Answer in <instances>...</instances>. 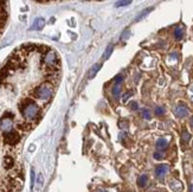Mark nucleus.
Returning a JSON list of instances; mask_svg holds the SVG:
<instances>
[{
    "label": "nucleus",
    "instance_id": "15",
    "mask_svg": "<svg viewBox=\"0 0 193 192\" xmlns=\"http://www.w3.org/2000/svg\"><path fill=\"white\" fill-rule=\"evenodd\" d=\"M8 75H9V70L6 68V66H4V68L0 70V83H3L4 80L7 77Z\"/></svg>",
    "mask_w": 193,
    "mask_h": 192
},
{
    "label": "nucleus",
    "instance_id": "28",
    "mask_svg": "<svg viewBox=\"0 0 193 192\" xmlns=\"http://www.w3.org/2000/svg\"><path fill=\"white\" fill-rule=\"evenodd\" d=\"M33 185H34V171L32 170L31 171V189H33Z\"/></svg>",
    "mask_w": 193,
    "mask_h": 192
},
{
    "label": "nucleus",
    "instance_id": "1",
    "mask_svg": "<svg viewBox=\"0 0 193 192\" xmlns=\"http://www.w3.org/2000/svg\"><path fill=\"white\" fill-rule=\"evenodd\" d=\"M19 108H20V110L23 113V116L27 121L37 120L38 116H39V107H38L37 103L34 101H32L31 99H26V100L22 101L19 103Z\"/></svg>",
    "mask_w": 193,
    "mask_h": 192
},
{
    "label": "nucleus",
    "instance_id": "9",
    "mask_svg": "<svg viewBox=\"0 0 193 192\" xmlns=\"http://www.w3.org/2000/svg\"><path fill=\"white\" fill-rule=\"evenodd\" d=\"M169 186H171V189L174 192H181L182 191V184L180 183L179 180H177V179H173L169 183Z\"/></svg>",
    "mask_w": 193,
    "mask_h": 192
},
{
    "label": "nucleus",
    "instance_id": "4",
    "mask_svg": "<svg viewBox=\"0 0 193 192\" xmlns=\"http://www.w3.org/2000/svg\"><path fill=\"white\" fill-rule=\"evenodd\" d=\"M4 141H5L6 145L14 146L20 141V135H19L18 132H16V130H12L9 133H5L4 134Z\"/></svg>",
    "mask_w": 193,
    "mask_h": 192
},
{
    "label": "nucleus",
    "instance_id": "24",
    "mask_svg": "<svg viewBox=\"0 0 193 192\" xmlns=\"http://www.w3.org/2000/svg\"><path fill=\"white\" fill-rule=\"evenodd\" d=\"M37 185H38V187H42V185H43V176L42 174L37 177Z\"/></svg>",
    "mask_w": 193,
    "mask_h": 192
},
{
    "label": "nucleus",
    "instance_id": "3",
    "mask_svg": "<svg viewBox=\"0 0 193 192\" xmlns=\"http://www.w3.org/2000/svg\"><path fill=\"white\" fill-rule=\"evenodd\" d=\"M52 87H50L49 83H43L40 85H38L37 88L33 89V91L30 93L31 96H33L34 99H39V100H49L52 96Z\"/></svg>",
    "mask_w": 193,
    "mask_h": 192
},
{
    "label": "nucleus",
    "instance_id": "8",
    "mask_svg": "<svg viewBox=\"0 0 193 192\" xmlns=\"http://www.w3.org/2000/svg\"><path fill=\"white\" fill-rule=\"evenodd\" d=\"M44 25H45V20H44V19L43 18H37V19H34V22H33L32 26L30 27V30L40 31L42 28L44 27Z\"/></svg>",
    "mask_w": 193,
    "mask_h": 192
},
{
    "label": "nucleus",
    "instance_id": "10",
    "mask_svg": "<svg viewBox=\"0 0 193 192\" xmlns=\"http://www.w3.org/2000/svg\"><path fill=\"white\" fill-rule=\"evenodd\" d=\"M168 146V140L166 138H160L157 141V148L159 149H165Z\"/></svg>",
    "mask_w": 193,
    "mask_h": 192
},
{
    "label": "nucleus",
    "instance_id": "14",
    "mask_svg": "<svg viewBox=\"0 0 193 192\" xmlns=\"http://www.w3.org/2000/svg\"><path fill=\"white\" fill-rule=\"evenodd\" d=\"M147 181H148V176L147 174H142L138 179V185L140 187H144V186H146V184H147Z\"/></svg>",
    "mask_w": 193,
    "mask_h": 192
},
{
    "label": "nucleus",
    "instance_id": "16",
    "mask_svg": "<svg viewBox=\"0 0 193 192\" xmlns=\"http://www.w3.org/2000/svg\"><path fill=\"white\" fill-rule=\"evenodd\" d=\"M153 8H154V7H149V8H146V9H144L143 12H141V13H140V14H139V16L136 17V19H135V22H139V20H141V19L146 17V16H147V14H148L149 12H150V11H153Z\"/></svg>",
    "mask_w": 193,
    "mask_h": 192
},
{
    "label": "nucleus",
    "instance_id": "2",
    "mask_svg": "<svg viewBox=\"0 0 193 192\" xmlns=\"http://www.w3.org/2000/svg\"><path fill=\"white\" fill-rule=\"evenodd\" d=\"M42 61L45 65V69H46V74L49 72H57L59 68V59L58 57H57L56 52L52 51V50H49L46 51L43 56H42Z\"/></svg>",
    "mask_w": 193,
    "mask_h": 192
},
{
    "label": "nucleus",
    "instance_id": "26",
    "mask_svg": "<svg viewBox=\"0 0 193 192\" xmlns=\"http://www.w3.org/2000/svg\"><path fill=\"white\" fill-rule=\"evenodd\" d=\"M153 157H154V159L160 160V159H162V158H163V154H161V153H159V152H155V153L153 154Z\"/></svg>",
    "mask_w": 193,
    "mask_h": 192
},
{
    "label": "nucleus",
    "instance_id": "19",
    "mask_svg": "<svg viewBox=\"0 0 193 192\" xmlns=\"http://www.w3.org/2000/svg\"><path fill=\"white\" fill-rule=\"evenodd\" d=\"M181 139H182V141H184V142H188L190 139H191V134H190L187 130H182Z\"/></svg>",
    "mask_w": 193,
    "mask_h": 192
},
{
    "label": "nucleus",
    "instance_id": "25",
    "mask_svg": "<svg viewBox=\"0 0 193 192\" xmlns=\"http://www.w3.org/2000/svg\"><path fill=\"white\" fill-rule=\"evenodd\" d=\"M122 80H123V75H116V76H115V78H114V81L116 83H119V84L122 82Z\"/></svg>",
    "mask_w": 193,
    "mask_h": 192
},
{
    "label": "nucleus",
    "instance_id": "12",
    "mask_svg": "<svg viewBox=\"0 0 193 192\" xmlns=\"http://www.w3.org/2000/svg\"><path fill=\"white\" fill-rule=\"evenodd\" d=\"M120 91H121V84L115 83V85L113 87V90H111V94L116 100L120 97Z\"/></svg>",
    "mask_w": 193,
    "mask_h": 192
},
{
    "label": "nucleus",
    "instance_id": "5",
    "mask_svg": "<svg viewBox=\"0 0 193 192\" xmlns=\"http://www.w3.org/2000/svg\"><path fill=\"white\" fill-rule=\"evenodd\" d=\"M0 129L1 132L5 134V133H9L13 130V121L12 119H7V118H1L0 120Z\"/></svg>",
    "mask_w": 193,
    "mask_h": 192
},
{
    "label": "nucleus",
    "instance_id": "7",
    "mask_svg": "<svg viewBox=\"0 0 193 192\" xmlns=\"http://www.w3.org/2000/svg\"><path fill=\"white\" fill-rule=\"evenodd\" d=\"M174 113L177 115V118H179V119L186 118L187 115H188V108L186 107V105H184V104H179L178 107L175 108Z\"/></svg>",
    "mask_w": 193,
    "mask_h": 192
},
{
    "label": "nucleus",
    "instance_id": "18",
    "mask_svg": "<svg viewBox=\"0 0 193 192\" xmlns=\"http://www.w3.org/2000/svg\"><path fill=\"white\" fill-rule=\"evenodd\" d=\"M141 114H142V118L143 119H146V120H149L152 118V115H150V112L147 109V108H143L141 110Z\"/></svg>",
    "mask_w": 193,
    "mask_h": 192
},
{
    "label": "nucleus",
    "instance_id": "27",
    "mask_svg": "<svg viewBox=\"0 0 193 192\" xmlns=\"http://www.w3.org/2000/svg\"><path fill=\"white\" fill-rule=\"evenodd\" d=\"M129 34H130L129 30H126V31L123 32V34H122V37H121V39H127V38L129 37Z\"/></svg>",
    "mask_w": 193,
    "mask_h": 192
},
{
    "label": "nucleus",
    "instance_id": "30",
    "mask_svg": "<svg viewBox=\"0 0 193 192\" xmlns=\"http://www.w3.org/2000/svg\"><path fill=\"white\" fill-rule=\"evenodd\" d=\"M97 192H104V191H97Z\"/></svg>",
    "mask_w": 193,
    "mask_h": 192
},
{
    "label": "nucleus",
    "instance_id": "21",
    "mask_svg": "<svg viewBox=\"0 0 193 192\" xmlns=\"http://www.w3.org/2000/svg\"><path fill=\"white\" fill-rule=\"evenodd\" d=\"M155 114L158 115V116H162V115L165 114V108H163V107H157L155 108Z\"/></svg>",
    "mask_w": 193,
    "mask_h": 192
},
{
    "label": "nucleus",
    "instance_id": "20",
    "mask_svg": "<svg viewBox=\"0 0 193 192\" xmlns=\"http://www.w3.org/2000/svg\"><path fill=\"white\" fill-rule=\"evenodd\" d=\"M130 4H132L130 0H126V1H116V3H115V6H116V7H123V6H128Z\"/></svg>",
    "mask_w": 193,
    "mask_h": 192
},
{
    "label": "nucleus",
    "instance_id": "23",
    "mask_svg": "<svg viewBox=\"0 0 193 192\" xmlns=\"http://www.w3.org/2000/svg\"><path fill=\"white\" fill-rule=\"evenodd\" d=\"M129 107H130V109H132V110H138V109H139V104H138V102L133 101V102H130Z\"/></svg>",
    "mask_w": 193,
    "mask_h": 192
},
{
    "label": "nucleus",
    "instance_id": "17",
    "mask_svg": "<svg viewBox=\"0 0 193 192\" xmlns=\"http://www.w3.org/2000/svg\"><path fill=\"white\" fill-rule=\"evenodd\" d=\"M111 52H113V45L110 44V45H108V46H107V49H105L104 55H103V58H104V59H108Z\"/></svg>",
    "mask_w": 193,
    "mask_h": 192
},
{
    "label": "nucleus",
    "instance_id": "22",
    "mask_svg": "<svg viewBox=\"0 0 193 192\" xmlns=\"http://www.w3.org/2000/svg\"><path fill=\"white\" fill-rule=\"evenodd\" d=\"M132 95H133V91H130V93H129V91H128V93H126V94L123 95V97H122V102H123V103H126V102H127V100Z\"/></svg>",
    "mask_w": 193,
    "mask_h": 192
},
{
    "label": "nucleus",
    "instance_id": "11",
    "mask_svg": "<svg viewBox=\"0 0 193 192\" xmlns=\"http://www.w3.org/2000/svg\"><path fill=\"white\" fill-rule=\"evenodd\" d=\"M184 28L182 27H180V26H178L175 30H174V38L177 41H181L182 38H184Z\"/></svg>",
    "mask_w": 193,
    "mask_h": 192
},
{
    "label": "nucleus",
    "instance_id": "6",
    "mask_svg": "<svg viewBox=\"0 0 193 192\" xmlns=\"http://www.w3.org/2000/svg\"><path fill=\"white\" fill-rule=\"evenodd\" d=\"M168 171H169V166H168V165H166V164H161V165L157 166V168H155V174H157L158 178L162 179L163 177L166 176V173H167Z\"/></svg>",
    "mask_w": 193,
    "mask_h": 192
},
{
    "label": "nucleus",
    "instance_id": "29",
    "mask_svg": "<svg viewBox=\"0 0 193 192\" xmlns=\"http://www.w3.org/2000/svg\"><path fill=\"white\" fill-rule=\"evenodd\" d=\"M190 192H193V185H191V187H190Z\"/></svg>",
    "mask_w": 193,
    "mask_h": 192
},
{
    "label": "nucleus",
    "instance_id": "13",
    "mask_svg": "<svg viewBox=\"0 0 193 192\" xmlns=\"http://www.w3.org/2000/svg\"><path fill=\"white\" fill-rule=\"evenodd\" d=\"M101 66H102V63L100 62V63H97V64H95V65L92 66V68L90 69V71H89V77H90V78H92L94 76H95L96 74H97V71L101 69Z\"/></svg>",
    "mask_w": 193,
    "mask_h": 192
}]
</instances>
